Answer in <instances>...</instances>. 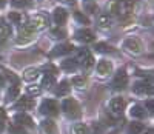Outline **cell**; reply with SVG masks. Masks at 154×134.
Wrapping results in <instances>:
<instances>
[{
    "instance_id": "9a60e30c",
    "label": "cell",
    "mask_w": 154,
    "mask_h": 134,
    "mask_svg": "<svg viewBox=\"0 0 154 134\" xmlns=\"http://www.w3.org/2000/svg\"><path fill=\"white\" fill-rule=\"evenodd\" d=\"M38 76V70L37 68H28V70H25L23 73V79L26 80V82H32V80H35Z\"/></svg>"
},
{
    "instance_id": "44dd1931",
    "label": "cell",
    "mask_w": 154,
    "mask_h": 134,
    "mask_svg": "<svg viewBox=\"0 0 154 134\" xmlns=\"http://www.w3.org/2000/svg\"><path fill=\"white\" fill-rule=\"evenodd\" d=\"M9 34H11V26L9 25H6L5 22H0V39H6V37H9Z\"/></svg>"
},
{
    "instance_id": "e0dca14e",
    "label": "cell",
    "mask_w": 154,
    "mask_h": 134,
    "mask_svg": "<svg viewBox=\"0 0 154 134\" xmlns=\"http://www.w3.org/2000/svg\"><path fill=\"white\" fill-rule=\"evenodd\" d=\"M99 26L103 28V30L109 28L111 26V16L109 14H100L99 16Z\"/></svg>"
},
{
    "instance_id": "ac0fdd59",
    "label": "cell",
    "mask_w": 154,
    "mask_h": 134,
    "mask_svg": "<svg viewBox=\"0 0 154 134\" xmlns=\"http://www.w3.org/2000/svg\"><path fill=\"white\" fill-rule=\"evenodd\" d=\"M42 129L46 134H54L56 132V123L53 120H45V122H42Z\"/></svg>"
},
{
    "instance_id": "f546056e",
    "label": "cell",
    "mask_w": 154,
    "mask_h": 134,
    "mask_svg": "<svg viewBox=\"0 0 154 134\" xmlns=\"http://www.w3.org/2000/svg\"><path fill=\"white\" fill-rule=\"evenodd\" d=\"M74 132L75 134H88V128L83 125V123H77L74 126Z\"/></svg>"
},
{
    "instance_id": "3957f363",
    "label": "cell",
    "mask_w": 154,
    "mask_h": 134,
    "mask_svg": "<svg viewBox=\"0 0 154 134\" xmlns=\"http://www.w3.org/2000/svg\"><path fill=\"white\" fill-rule=\"evenodd\" d=\"M77 60L82 63L83 68H91V66L94 65V59L91 56V52H89L88 49H85V48L79 51V54H77Z\"/></svg>"
},
{
    "instance_id": "d590c367",
    "label": "cell",
    "mask_w": 154,
    "mask_h": 134,
    "mask_svg": "<svg viewBox=\"0 0 154 134\" xmlns=\"http://www.w3.org/2000/svg\"><path fill=\"white\" fill-rule=\"evenodd\" d=\"M86 9H88V11H93L94 14H96V12H97V6H93V5H89V6H86Z\"/></svg>"
},
{
    "instance_id": "8d00e7d4",
    "label": "cell",
    "mask_w": 154,
    "mask_h": 134,
    "mask_svg": "<svg viewBox=\"0 0 154 134\" xmlns=\"http://www.w3.org/2000/svg\"><path fill=\"white\" fill-rule=\"evenodd\" d=\"M3 85H5V79H3V76H2V74H0V88H2Z\"/></svg>"
},
{
    "instance_id": "603a6c76",
    "label": "cell",
    "mask_w": 154,
    "mask_h": 134,
    "mask_svg": "<svg viewBox=\"0 0 154 134\" xmlns=\"http://www.w3.org/2000/svg\"><path fill=\"white\" fill-rule=\"evenodd\" d=\"M53 85H54V77H53V74H45V77L42 79V86L49 89Z\"/></svg>"
},
{
    "instance_id": "5bb4252c",
    "label": "cell",
    "mask_w": 154,
    "mask_h": 134,
    "mask_svg": "<svg viewBox=\"0 0 154 134\" xmlns=\"http://www.w3.org/2000/svg\"><path fill=\"white\" fill-rule=\"evenodd\" d=\"M120 5L122 2H119V0H112V2L108 5V12L112 16H120Z\"/></svg>"
},
{
    "instance_id": "e575fe53",
    "label": "cell",
    "mask_w": 154,
    "mask_h": 134,
    "mask_svg": "<svg viewBox=\"0 0 154 134\" xmlns=\"http://www.w3.org/2000/svg\"><path fill=\"white\" fill-rule=\"evenodd\" d=\"M6 76H8V79L9 80H12V82H14V85H17V77L12 74V73H6Z\"/></svg>"
},
{
    "instance_id": "f1b7e54d",
    "label": "cell",
    "mask_w": 154,
    "mask_h": 134,
    "mask_svg": "<svg viewBox=\"0 0 154 134\" xmlns=\"http://www.w3.org/2000/svg\"><path fill=\"white\" fill-rule=\"evenodd\" d=\"M96 51H99V52H112V48L106 43H96Z\"/></svg>"
},
{
    "instance_id": "ba28073f",
    "label": "cell",
    "mask_w": 154,
    "mask_h": 134,
    "mask_svg": "<svg viewBox=\"0 0 154 134\" xmlns=\"http://www.w3.org/2000/svg\"><path fill=\"white\" fill-rule=\"evenodd\" d=\"M14 106H16L17 110H32V108H34V99L25 96V97L19 99Z\"/></svg>"
},
{
    "instance_id": "52a82bcc",
    "label": "cell",
    "mask_w": 154,
    "mask_h": 134,
    "mask_svg": "<svg viewBox=\"0 0 154 134\" xmlns=\"http://www.w3.org/2000/svg\"><path fill=\"white\" fill-rule=\"evenodd\" d=\"M75 39L80 40V42H83V43H89V42L94 40V34H93V31H89V30H79L75 33Z\"/></svg>"
},
{
    "instance_id": "d6a6232c",
    "label": "cell",
    "mask_w": 154,
    "mask_h": 134,
    "mask_svg": "<svg viewBox=\"0 0 154 134\" xmlns=\"http://www.w3.org/2000/svg\"><path fill=\"white\" fill-rule=\"evenodd\" d=\"M43 71H46V74H49V73H56V68H54V66L53 65H45L43 66Z\"/></svg>"
},
{
    "instance_id": "836d02e7",
    "label": "cell",
    "mask_w": 154,
    "mask_h": 134,
    "mask_svg": "<svg viewBox=\"0 0 154 134\" xmlns=\"http://www.w3.org/2000/svg\"><path fill=\"white\" fill-rule=\"evenodd\" d=\"M146 108H148L149 113L154 111V102H152V100H148V102H146Z\"/></svg>"
},
{
    "instance_id": "7a4b0ae2",
    "label": "cell",
    "mask_w": 154,
    "mask_h": 134,
    "mask_svg": "<svg viewBox=\"0 0 154 134\" xmlns=\"http://www.w3.org/2000/svg\"><path fill=\"white\" fill-rule=\"evenodd\" d=\"M40 113L45 114V116H56L59 113V106H57V102L56 100H45L42 105H40Z\"/></svg>"
},
{
    "instance_id": "7c38bea8",
    "label": "cell",
    "mask_w": 154,
    "mask_h": 134,
    "mask_svg": "<svg viewBox=\"0 0 154 134\" xmlns=\"http://www.w3.org/2000/svg\"><path fill=\"white\" fill-rule=\"evenodd\" d=\"M111 70H112V65H111V62H108V60H100V62L97 63V73L102 74V76L109 74Z\"/></svg>"
},
{
    "instance_id": "f35d334b",
    "label": "cell",
    "mask_w": 154,
    "mask_h": 134,
    "mask_svg": "<svg viewBox=\"0 0 154 134\" xmlns=\"http://www.w3.org/2000/svg\"><path fill=\"white\" fill-rule=\"evenodd\" d=\"M3 126H5V125H3V122H2V120H0V132L3 131Z\"/></svg>"
},
{
    "instance_id": "b9f144b4",
    "label": "cell",
    "mask_w": 154,
    "mask_h": 134,
    "mask_svg": "<svg viewBox=\"0 0 154 134\" xmlns=\"http://www.w3.org/2000/svg\"><path fill=\"white\" fill-rule=\"evenodd\" d=\"M66 2H69V3H72V2H74V0H66Z\"/></svg>"
},
{
    "instance_id": "83f0119b",
    "label": "cell",
    "mask_w": 154,
    "mask_h": 134,
    "mask_svg": "<svg viewBox=\"0 0 154 134\" xmlns=\"http://www.w3.org/2000/svg\"><path fill=\"white\" fill-rule=\"evenodd\" d=\"M26 91H28V94H29V96H40L42 88H40V86H37V85H31V86L26 88Z\"/></svg>"
},
{
    "instance_id": "30bf717a",
    "label": "cell",
    "mask_w": 154,
    "mask_h": 134,
    "mask_svg": "<svg viewBox=\"0 0 154 134\" xmlns=\"http://www.w3.org/2000/svg\"><path fill=\"white\" fill-rule=\"evenodd\" d=\"M74 49V46L71 43H63V45H59L54 48V51H51V56L56 57V56H63V54H68Z\"/></svg>"
},
{
    "instance_id": "277c9868",
    "label": "cell",
    "mask_w": 154,
    "mask_h": 134,
    "mask_svg": "<svg viewBox=\"0 0 154 134\" xmlns=\"http://www.w3.org/2000/svg\"><path fill=\"white\" fill-rule=\"evenodd\" d=\"M125 49L128 52H131V54L137 56L142 52V45H140V42L137 39H128L126 42H125Z\"/></svg>"
},
{
    "instance_id": "484cf974",
    "label": "cell",
    "mask_w": 154,
    "mask_h": 134,
    "mask_svg": "<svg viewBox=\"0 0 154 134\" xmlns=\"http://www.w3.org/2000/svg\"><path fill=\"white\" fill-rule=\"evenodd\" d=\"M72 83H74V86H77V88H83V86L86 85V77H85V76H75V77L72 79Z\"/></svg>"
},
{
    "instance_id": "7402d4cb",
    "label": "cell",
    "mask_w": 154,
    "mask_h": 134,
    "mask_svg": "<svg viewBox=\"0 0 154 134\" xmlns=\"http://www.w3.org/2000/svg\"><path fill=\"white\" fill-rule=\"evenodd\" d=\"M9 20L12 23H16V25H22L25 17H23L22 12H9Z\"/></svg>"
},
{
    "instance_id": "9c48e42d",
    "label": "cell",
    "mask_w": 154,
    "mask_h": 134,
    "mask_svg": "<svg viewBox=\"0 0 154 134\" xmlns=\"http://www.w3.org/2000/svg\"><path fill=\"white\" fill-rule=\"evenodd\" d=\"M134 92H137V94H145V92H148V94H151L152 92V85L149 82H137L134 86H133Z\"/></svg>"
},
{
    "instance_id": "6da1fadb",
    "label": "cell",
    "mask_w": 154,
    "mask_h": 134,
    "mask_svg": "<svg viewBox=\"0 0 154 134\" xmlns=\"http://www.w3.org/2000/svg\"><path fill=\"white\" fill-rule=\"evenodd\" d=\"M62 110L65 111V114L68 117H71V119H79L80 114H82L79 103H77L74 99H66L65 102H63V105H62Z\"/></svg>"
},
{
    "instance_id": "4fadbf2b",
    "label": "cell",
    "mask_w": 154,
    "mask_h": 134,
    "mask_svg": "<svg viewBox=\"0 0 154 134\" xmlns=\"http://www.w3.org/2000/svg\"><path fill=\"white\" fill-rule=\"evenodd\" d=\"M16 122H17L20 126H32V119H31L28 114H25V113L16 116Z\"/></svg>"
},
{
    "instance_id": "4316f807",
    "label": "cell",
    "mask_w": 154,
    "mask_h": 134,
    "mask_svg": "<svg viewBox=\"0 0 154 134\" xmlns=\"http://www.w3.org/2000/svg\"><path fill=\"white\" fill-rule=\"evenodd\" d=\"M65 36H66V33L63 28H54L51 31V37L53 39H65Z\"/></svg>"
},
{
    "instance_id": "ffe728a7",
    "label": "cell",
    "mask_w": 154,
    "mask_h": 134,
    "mask_svg": "<svg viewBox=\"0 0 154 134\" xmlns=\"http://www.w3.org/2000/svg\"><path fill=\"white\" fill-rule=\"evenodd\" d=\"M62 68L66 70V71H74V70L77 68V60H74V59L63 60V62H62Z\"/></svg>"
},
{
    "instance_id": "8fae6325",
    "label": "cell",
    "mask_w": 154,
    "mask_h": 134,
    "mask_svg": "<svg viewBox=\"0 0 154 134\" xmlns=\"http://www.w3.org/2000/svg\"><path fill=\"white\" fill-rule=\"evenodd\" d=\"M68 19V12L63 9V8H56L54 9V22L57 25H63Z\"/></svg>"
},
{
    "instance_id": "2e32d148",
    "label": "cell",
    "mask_w": 154,
    "mask_h": 134,
    "mask_svg": "<svg viewBox=\"0 0 154 134\" xmlns=\"http://www.w3.org/2000/svg\"><path fill=\"white\" fill-rule=\"evenodd\" d=\"M69 89H71L69 83L66 82V80H63V82L57 86V89H56V96H66L69 92Z\"/></svg>"
},
{
    "instance_id": "60d3db41",
    "label": "cell",
    "mask_w": 154,
    "mask_h": 134,
    "mask_svg": "<svg viewBox=\"0 0 154 134\" xmlns=\"http://www.w3.org/2000/svg\"><path fill=\"white\" fill-rule=\"evenodd\" d=\"M145 134H152V129H146V131H145Z\"/></svg>"
},
{
    "instance_id": "4dcf8cb0",
    "label": "cell",
    "mask_w": 154,
    "mask_h": 134,
    "mask_svg": "<svg viewBox=\"0 0 154 134\" xmlns=\"http://www.w3.org/2000/svg\"><path fill=\"white\" fill-rule=\"evenodd\" d=\"M74 17H75L77 22H80V23H85V25L89 23V19H88L86 16H83L82 12H74Z\"/></svg>"
},
{
    "instance_id": "d6986e66",
    "label": "cell",
    "mask_w": 154,
    "mask_h": 134,
    "mask_svg": "<svg viewBox=\"0 0 154 134\" xmlns=\"http://www.w3.org/2000/svg\"><path fill=\"white\" fill-rule=\"evenodd\" d=\"M130 114H131L133 117H137V119H143L146 113H145V110H143L140 105H134L133 108H131V111H130Z\"/></svg>"
},
{
    "instance_id": "ab89813d",
    "label": "cell",
    "mask_w": 154,
    "mask_h": 134,
    "mask_svg": "<svg viewBox=\"0 0 154 134\" xmlns=\"http://www.w3.org/2000/svg\"><path fill=\"white\" fill-rule=\"evenodd\" d=\"M5 3H6V0H0V8L5 6Z\"/></svg>"
},
{
    "instance_id": "cb8c5ba5",
    "label": "cell",
    "mask_w": 154,
    "mask_h": 134,
    "mask_svg": "<svg viewBox=\"0 0 154 134\" xmlns=\"http://www.w3.org/2000/svg\"><path fill=\"white\" fill-rule=\"evenodd\" d=\"M143 131V125L142 123H131L128 126V134H140Z\"/></svg>"
},
{
    "instance_id": "5b68a950",
    "label": "cell",
    "mask_w": 154,
    "mask_h": 134,
    "mask_svg": "<svg viewBox=\"0 0 154 134\" xmlns=\"http://www.w3.org/2000/svg\"><path fill=\"white\" fill-rule=\"evenodd\" d=\"M126 85H128V76H126V73L122 70V71H119L117 74H116V77H114V80H112V86H114L116 89H123Z\"/></svg>"
},
{
    "instance_id": "d4e9b609",
    "label": "cell",
    "mask_w": 154,
    "mask_h": 134,
    "mask_svg": "<svg viewBox=\"0 0 154 134\" xmlns=\"http://www.w3.org/2000/svg\"><path fill=\"white\" fill-rule=\"evenodd\" d=\"M19 86L17 85H12V86H9V91H8V94H6V97H8V100H14V99H17V96H19Z\"/></svg>"
},
{
    "instance_id": "8992f818",
    "label": "cell",
    "mask_w": 154,
    "mask_h": 134,
    "mask_svg": "<svg viewBox=\"0 0 154 134\" xmlns=\"http://www.w3.org/2000/svg\"><path fill=\"white\" fill-rule=\"evenodd\" d=\"M109 108L112 114H122V111L125 110V100L122 97H114L109 103Z\"/></svg>"
},
{
    "instance_id": "1f68e13d",
    "label": "cell",
    "mask_w": 154,
    "mask_h": 134,
    "mask_svg": "<svg viewBox=\"0 0 154 134\" xmlns=\"http://www.w3.org/2000/svg\"><path fill=\"white\" fill-rule=\"evenodd\" d=\"M11 3L14 6H17V8H22V6H25L28 3V0H11Z\"/></svg>"
},
{
    "instance_id": "74e56055",
    "label": "cell",
    "mask_w": 154,
    "mask_h": 134,
    "mask_svg": "<svg viewBox=\"0 0 154 134\" xmlns=\"http://www.w3.org/2000/svg\"><path fill=\"white\" fill-rule=\"evenodd\" d=\"M5 117V111H3V108H0V119H3Z\"/></svg>"
}]
</instances>
